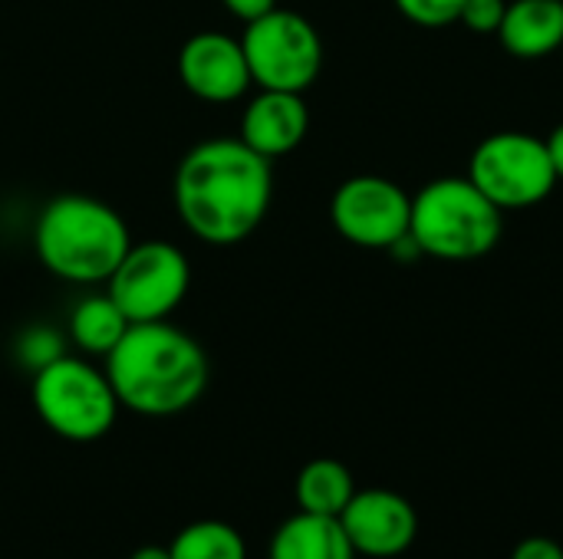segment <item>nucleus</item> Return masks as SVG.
Listing matches in <instances>:
<instances>
[{"mask_svg": "<svg viewBox=\"0 0 563 559\" xmlns=\"http://www.w3.org/2000/svg\"><path fill=\"white\" fill-rule=\"evenodd\" d=\"M340 524L356 550V557L393 559L402 557L419 534V514L399 491L389 488H366L353 494Z\"/></svg>", "mask_w": 563, "mask_h": 559, "instance_id": "9b49d317", "label": "nucleus"}, {"mask_svg": "<svg viewBox=\"0 0 563 559\" xmlns=\"http://www.w3.org/2000/svg\"><path fill=\"white\" fill-rule=\"evenodd\" d=\"M221 7H224L231 16H238L241 23H251V20L264 16L267 10H274V7H280V3H277V0H221Z\"/></svg>", "mask_w": 563, "mask_h": 559, "instance_id": "4be33fe9", "label": "nucleus"}, {"mask_svg": "<svg viewBox=\"0 0 563 559\" xmlns=\"http://www.w3.org/2000/svg\"><path fill=\"white\" fill-rule=\"evenodd\" d=\"M505 231V211L465 178H435L412 194L409 234L426 257L478 260L492 254Z\"/></svg>", "mask_w": 563, "mask_h": 559, "instance_id": "20e7f679", "label": "nucleus"}, {"mask_svg": "<svg viewBox=\"0 0 563 559\" xmlns=\"http://www.w3.org/2000/svg\"><path fill=\"white\" fill-rule=\"evenodd\" d=\"M66 343H69V336H63L53 326L36 323V326L20 329V336L13 343V359L20 369H26L33 376L40 369H46L49 362H56L59 356H66Z\"/></svg>", "mask_w": 563, "mask_h": 559, "instance_id": "a211bd4d", "label": "nucleus"}, {"mask_svg": "<svg viewBox=\"0 0 563 559\" xmlns=\"http://www.w3.org/2000/svg\"><path fill=\"white\" fill-rule=\"evenodd\" d=\"M168 554L172 559H247V544L238 527L208 517L181 527L172 537Z\"/></svg>", "mask_w": 563, "mask_h": 559, "instance_id": "f3484780", "label": "nucleus"}, {"mask_svg": "<svg viewBox=\"0 0 563 559\" xmlns=\"http://www.w3.org/2000/svg\"><path fill=\"white\" fill-rule=\"evenodd\" d=\"M188 287L191 264L172 241H132L106 280V293L119 303L129 323L168 320L185 303Z\"/></svg>", "mask_w": 563, "mask_h": 559, "instance_id": "6e6552de", "label": "nucleus"}, {"mask_svg": "<svg viewBox=\"0 0 563 559\" xmlns=\"http://www.w3.org/2000/svg\"><path fill=\"white\" fill-rule=\"evenodd\" d=\"M267 559H356V550L340 517L297 511L274 530Z\"/></svg>", "mask_w": 563, "mask_h": 559, "instance_id": "4468645a", "label": "nucleus"}, {"mask_svg": "<svg viewBox=\"0 0 563 559\" xmlns=\"http://www.w3.org/2000/svg\"><path fill=\"white\" fill-rule=\"evenodd\" d=\"M393 3L406 20L419 26H449V23H459L465 0H393Z\"/></svg>", "mask_w": 563, "mask_h": 559, "instance_id": "6ab92c4d", "label": "nucleus"}, {"mask_svg": "<svg viewBox=\"0 0 563 559\" xmlns=\"http://www.w3.org/2000/svg\"><path fill=\"white\" fill-rule=\"evenodd\" d=\"M274 161L257 155L238 135H218L191 145L172 181V201L181 227L211 247L247 241L274 201Z\"/></svg>", "mask_w": 563, "mask_h": 559, "instance_id": "f257e3e1", "label": "nucleus"}, {"mask_svg": "<svg viewBox=\"0 0 563 559\" xmlns=\"http://www.w3.org/2000/svg\"><path fill=\"white\" fill-rule=\"evenodd\" d=\"M412 198L383 175H353L330 198L336 234L366 250H389L409 234Z\"/></svg>", "mask_w": 563, "mask_h": 559, "instance_id": "1a4fd4ad", "label": "nucleus"}, {"mask_svg": "<svg viewBox=\"0 0 563 559\" xmlns=\"http://www.w3.org/2000/svg\"><path fill=\"white\" fill-rule=\"evenodd\" d=\"M505 10H508V0H465L462 3V13H459V23L478 36H498L501 30V20H505Z\"/></svg>", "mask_w": 563, "mask_h": 559, "instance_id": "aec40b11", "label": "nucleus"}, {"mask_svg": "<svg viewBox=\"0 0 563 559\" xmlns=\"http://www.w3.org/2000/svg\"><path fill=\"white\" fill-rule=\"evenodd\" d=\"M544 145H548L551 165H554V171H558V181H563V122L544 138Z\"/></svg>", "mask_w": 563, "mask_h": 559, "instance_id": "5701e85b", "label": "nucleus"}, {"mask_svg": "<svg viewBox=\"0 0 563 559\" xmlns=\"http://www.w3.org/2000/svg\"><path fill=\"white\" fill-rule=\"evenodd\" d=\"M511 559H563V547L551 537H528L515 547Z\"/></svg>", "mask_w": 563, "mask_h": 559, "instance_id": "412c9836", "label": "nucleus"}, {"mask_svg": "<svg viewBox=\"0 0 563 559\" xmlns=\"http://www.w3.org/2000/svg\"><path fill=\"white\" fill-rule=\"evenodd\" d=\"M297 507L307 514H320V517H340L346 511V504L356 494V481L350 474V468L336 458H313L310 465L300 468L297 484Z\"/></svg>", "mask_w": 563, "mask_h": 559, "instance_id": "dca6fc26", "label": "nucleus"}, {"mask_svg": "<svg viewBox=\"0 0 563 559\" xmlns=\"http://www.w3.org/2000/svg\"><path fill=\"white\" fill-rule=\"evenodd\" d=\"M241 46L251 66V79L261 89L307 92L323 69V40L317 26L297 10L274 7L264 16L244 23Z\"/></svg>", "mask_w": 563, "mask_h": 559, "instance_id": "423d86ee", "label": "nucleus"}, {"mask_svg": "<svg viewBox=\"0 0 563 559\" xmlns=\"http://www.w3.org/2000/svg\"><path fill=\"white\" fill-rule=\"evenodd\" d=\"M310 109L303 92L287 89H261L241 112L238 138L251 145L264 158H284L307 138Z\"/></svg>", "mask_w": 563, "mask_h": 559, "instance_id": "f8f14e48", "label": "nucleus"}, {"mask_svg": "<svg viewBox=\"0 0 563 559\" xmlns=\"http://www.w3.org/2000/svg\"><path fill=\"white\" fill-rule=\"evenodd\" d=\"M129 247L132 234L122 214L92 194H56L33 227V250L46 273L79 287L106 283Z\"/></svg>", "mask_w": 563, "mask_h": 559, "instance_id": "7ed1b4c3", "label": "nucleus"}, {"mask_svg": "<svg viewBox=\"0 0 563 559\" xmlns=\"http://www.w3.org/2000/svg\"><path fill=\"white\" fill-rule=\"evenodd\" d=\"M129 326H132L129 316L119 310V303L109 293H89L69 310L66 336L82 356L106 359L115 349V343L125 336Z\"/></svg>", "mask_w": 563, "mask_h": 559, "instance_id": "2eb2a0df", "label": "nucleus"}, {"mask_svg": "<svg viewBox=\"0 0 563 559\" xmlns=\"http://www.w3.org/2000/svg\"><path fill=\"white\" fill-rule=\"evenodd\" d=\"M30 399L36 418L56 438L73 445H92L106 438L122 412L106 369L69 353L33 372Z\"/></svg>", "mask_w": 563, "mask_h": 559, "instance_id": "39448f33", "label": "nucleus"}, {"mask_svg": "<svg viewBox=\"0 0 563 559\" xmlns=\"http://www.w3.org/2000/svg\"><path fill=\"white\" fill-rule=\"evenodd\" d=\"M178 79L195 99L211 105L238 102L254 86L241 36L221 30H198L181 43Z\"/></svg>", "mask_w": 563, "mask_h": 559, "instance_id": "9d476101", "label": "nucleus"}, {"mask_svg": "<svg viewBox=\"0 0 563 559\" xmlns=\"http://www.w3.org/2000/svg\"><path fill=\"white\" fill-rule=\"evenodd\" d=\"M498 40L518 59H544L563 49V0H508Z\"/></svg>", "mask_w": 563, "mask_h": 559, "instance_id": "ddd939ff", "label": "nucleus"}, {"mask_svg": "<svg viewBox=\"0 0 563 559\" xmlns=\"http://www.w3.org/2000/svg\"><path fill=\"white\" fill-rule=\"evenodd\" d=\"M468 181L501 211H521L551 198L558 171L544 138L531 132H495L472 152Z\"/></svg>", "mask_w": 563, "mask_h": 559, "instance_id": "0eeeda50", "label": "nucleus"}, {"mask_svg": "<svg viewBox=\"0 0 563 559\" xmlns=\"http://www.w3.org/2000/svg\"><path fill=\"white\" fill-rule=\"evenodd\" d=\"M129 559H172V554H168V547H155V544H148V547H139V550H135Z\"/></svg>", "mask_w": 563, "mask_h": 559, "instance_id": "b1692460", "label": "nucleus"}, {"mask_svg": "<svg viewBox=\"0 0 563 559\" xmlns=\"http://www.w3.org/2000/svg\"><path fill=\"white\" fill-rule=\"evenodd\" d=\"M102 369L119 405L142 418H175L188 412L211 382L205 346L168 320L132 323Z\"/></svg>", "mask_w": 563, "mask_h": 559, "instance_id": "f03ea898", "label": "nucleus"}]
</instances>
